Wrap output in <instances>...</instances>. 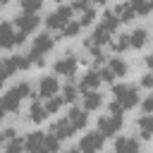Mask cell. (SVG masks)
<instances>
[{
	"mask_svg": "<svg viewBox=\"0 0 153 153\" xmlns=\"http://www.w3.org/2000/svg\"><path fill=\"white\" fill-rule=\"evenodd\" d=\"M31 91H33V88H31L29 81H19V84H14L12 88H7L5 96H2V112H17L22 98L31 96Z\"/></svg>",
	"mask_w": 153,
	"mask_h": 153,
	"instance_id": "6da1fadb",
	"label": "cell"
},
{
	"mask_svg": "<svg viewBox=\"0 0 153 153\" xmlns=\"http://www.w3.org/2000/svg\"><path fill=\"white\" fill-rule=\"evenodd\" d=\"M72 14H74L72 7H67V5H57V10H53V12L45 17V26H48L50 31H62V29L72 22Z\"/></svg>",
	"mask_w": 153,
	"mask_h": 153,
	"instance_id": "7a4b0ae2",
	"label": "cell"
},
{
	"mask_svg": "<svg viewBox=\"0 0 153 153\" xmlns=\"http://www.w3.org/2000/svg\"><path fill=\"white\" fill-rule=\"evenodd\" d=\"M112 96H115V100H117L124 110H131V108L139 103V91H136V86H131V84H117V86H112Z\"/></svg>",
	"mask_w": 153,
	"mask_h": 153,
	"instance_id": "3957f363",
	"label": "cell"
},
{
	"mask_svg": "<svg viewBox=\"0 0 153 153\" xmlns=\"http://www.w3.org/2000/svg\"><path fill=\"white\" fill-rule=\"evenodd\" d=\"M24 38H26V33L19 31L12 22H5V24H2V29H0V45H2L5 50L14 48V45H22Z\"/></svg>",
	"mask_w": 153,
	"mask_h": 153,
	"instance_id": "277c9868",
	"label": "cell"
},
{
	"mask_svg": "<svg viewBox=\"0 0 153 153\" xmlns=\"http://www.w3.org/2000/svg\"><path fill=\"white\" fill-rule=\"evenodd\" d=\"M103 143H105V136H103L100 131H88V134L81 136L79 151H81V153H98V151L103 148Z\"/></svg>",
	"mask_w": 153,
	"mask_h": 153,
	"instance_id": "5b68a950",
	"label": "cell"
},
{
	"mask_svg": "<svg viewBox=\"0 0 153 153\" xmlns=\"http://www.w3.org/2000/svg\"><path fill=\"white\" fill-rule=\"evenodd\" d=\"M122 129V115H103L98 120V131L103 136H115Z\"/></svg>",
	"mask_w": 153,
	"mask_h": 153,
	"instance_id": "8992f818",
	"label": "cell"
},
{
	"mask_svg": "<svg viewBox=\"0 0 153 153\" xmlns=\"http://www.w3.org/2000/svg\"><path fill=\"white\" fill-rule=\"evenodd\" d=\"M76 65H79V60H76L72 53H65L62 57L55 60V72H57L60 76H72V74L76 72Z\"/></svg>",
	"mask_w": 153,
	"mask_h": 153,
	"instance_id": "52a82bcc",
	"label": "cell"
},
{
	"mask_svg": "<svg viewBox=\"0 0 153 153\" xmlns=\"http://www.w3.org/2000/svg\"><path fill=\"white\" fill-rule=\"evenodd\" d=\"M26 151L29 153H45V134L43 131H31L26 134Z\"/></svg>",
	"mask_w": 153,
	"mask_h": 153,
	"instance_id": "ba28073f",
	"label": "cell"
},
{
	"mask_svg": "<svg viewBox=\"0 0 153 153\" xmlns=\"http://www.w3.org/2000/svg\"><path fill=\"white\" fill-rule=\"evenodd\" d=\"M115 153H141V146L134 136H117L115 139Z\"/></svg>",
	"mask_w": 153,
	"mask_h": 153,
	"instance_id": "9c48e42d",
	"label": "cell"
},
{
	"mask_svg": "<svg viewBox=\"0 0 153 153\" xmlns=\"http://www.w3.org/2000/svg\"><path fill=\"white\" fill-rule=\"evenodd\" d=\"M57 79L55 76H41V81H38V96L41 98H53V96H57Z\"/></svg>",
	"mask_w": 153,
	"mask_h": 153,
	"instance_id": "30bf717a",
	"label": "cell"
},
{
	"mask_svg": "<svg viewBox=\"0 0 153 153\" xmlns=\"http://www.w3.org/2000/svg\"><path fill=\"white\" fill-rule=\"evenodd\" d=\"M14 26H17L19 31H24V33H31V31L38 26V14H26V12H22V14L14 19Z\"/></svg>",
	"mask_w": 153,
	"mask_h": 153,
	"instance_id": "8fae6325",
	"label": "cell"
},
{
	"mask_svg": "<svg viewBox=\"0 0 153 153\" xmlns=\"http://www.w3.org/2000/svg\"><path fill=\"white\" fill-rule=\"evenodd\" d=\"M103 79H100V72L98 69H91V72H86L84 76H81V81H79V91H96L98 88V84H100Z\"/></svg>",
	"mask_w": 153,
	"mask_h": 153,
	"instance_id": "7c38bea8",
	"label": "cell"
},
{
	"mask_svg": "<svg viewBox=\"0 0 153 153\" xmlns=\"http://www.w3.org/2000/svg\"><path fill=\"white\" fill-rule=\"evenodd\" d=\"M74 127H72V122L65 117V120H57V122H53V127H50V134H55L57 139H69V136H74Z\"/></svg>",
	"mask_w": 153,
	"mask_h": 153,
	"instance_id": "4fadbf2b",
	"label": "cell"
},
{
	"mask_svg": "<svg viewBox=\"0 0 153 153\" xmlns=\"http://www.w3.org/2000/svg\"><path fill=\"white\" fill-rule=\"evenodd\" d=\"M53 45H55V38H53L50 33H38V36H36V41H33V50H36V53H41V55L50 53V50H53Z\"/></svg>",
	"mask_w": 153,
	"mask_h": 153,
	"instance_id": "5bb4252c",
	"label": "cell"
},
{
	"mask_svg": "<svg viewBox=\"0 0 153 153\" xmlns=\"http://www.w3.org/2000/svg\"><path fill=\"white\" fill-rule=\"evenodd\" d=\"M67 120L72 122V127H74V129H84V127H86V122H88V115H86V110H84V108H72V110H69V115H67Z\"/></svg>",
	"mask_w": 153,
	"mask_h": 153,
	"instance_id": "9a60e30c",
	"label": "cell"
},
{
	"mask_svg": "<svg viewBox=\"0 0 153 153\" xmlns=\"http://www.w3.org/2000/svg\"><path fill=\"white\" fill-rule=\"evenodd\" d=\"M115 14H117V19L122 22V24H129V22H134V7H131V2L127 0V2H120L117 7H115Z\"/></svg>",
	"mask_w": 153,
	"mask_h": 153,
	"instance_id": "2e32d148",
	"label": "cell"
},
{
	"mask_svg": "<svg viewBox=\"0 0 153 153\" xmlns=\"http://www.w3.org/2000/svg\"><path fill=\"white\" fill-rule=\"evenodd\" d=\"M103 105V96L98 93V91H86L84 93V110L88 112V110H98Z\"/></svg>",
	"mask_w": 153,
	"mask_h": 153,
	"instance_id": "e0dca14e",
	"label": "cell"
},
{
	"mask_svg": "<svg viewBox=\"0 0 153 153\" xmlns=\"http://www.w3.org/2000/svg\"><path fill=\"white\" fill-rule=\"evenodd\" d=\"M136 127H139L141 139H153V115H143V117H139Z\"/></svg>",
	"mask_w": 153,
	"mask_h": 153,
	"instance_id": "ac0fdd59",
	"label": "cell"
},
{
	"mask_svg": "<svg viewBox=\"0 0 153 153\" xmlns=\"http://www.w3.org/2000/svg\"><path fill=\"white\" fill-rule=\"evenodd\" d=\"M100 19H103V22H100V26H103V29H108L110 33H115V31H117V26H120V19H117L115 10H105Z\"/></svg>",
	"mask_w": 153,
	"mask_h": 153,
	"instance_id": "d6986e66",
	"label": "cell"
},
{
	"mask_svg": "<svg viewBox=\"0 0 153 153\" xmlns=\"http://www.w3.org/2000/svg\"><path fill=\"white\" fill-rule=\"evenodd\" d=\"M45 117H48L45 105H43V103H38V100H33V103H31V108H29V120H31V122H43Z\"/></svg>",
	"mask_w": 153,
	"mask_h": 153,
	"instance_id": "ffe728a7",
	"label": "cell"
},
{
	"mask_svg": "<svg viewBox=\"0 0 153 153\" xmlns=\"http://www.w3.org/2000/svg\"><path fill=\"white\" fill-rule=\"evenodd\" d=\"M129 43H131V48H143L148 43V31L146 29H134L129 33Z\"/></svg>",
	"mask_w": 153,
	"mask_h": 153,
	"instance_id": "44dd1931",
	"label": "cell"
},
{
	"mask_svg": "<svg viewBox=\"0 0 153 153\" xmlns=\"http://www.w3.org/2000/svg\"><path fill=\"white\" fill-rule=\"evenodd\" d=\"M110 48H112L115 53H124L127 48H131V43H129V33H117V36L110 41Z\"/></svg>",
	"mask_w": 153,
	"mask_h": 153,
	"instance_id": "7402d4cb",
	"label": "cell"
},
{
	"mask_svg": "<svg viewBox=\"0 0 153 153\" xmlns=\"http://www.w3.org/2000/svg\"><path fill=\"white\" fill-rule=\"evenodd\" d=\"M108 67L112 69V74H115V76H124V74L129 72V67H127V62H124L122 57H112V60L108 62Z\"/></svg>",
	"mask_w": 153,
	"mask_h": 153,
	"instance_id": "603a6c76",
	"label": "cell"
},
{
	"mask_svg": "<svg viewBox=\"0 0 153 153\" xmlns=\"http://www.w3.org/2000/svg\"><path fill=\"white\" fill-rule=\"evenodd\" d=\"M19 7H22V12H26V14H38V10L43 7V0H22Z\"/></svg>",
	"mask_w": 153,
	"mask_h": 153,
	"instance_id": "cb8c5ba5",
	"label": "cell"
},
{
	"mask_svg": "<svg viewBox=\"0 0 153 153\" xmlns=\"http://www.w3.org/2000/svg\"><path fill=\"white\" fill-rule=\"evenodd\" d=\"M129 2L136 14H151V10H153V0H129Z\"/></svg>",
	"mask_w": 153,
	"mask_h": 153,
	"instance_id": "d4e9b609",
	"label": "cell"
},
{
	"mask_svg": "<svg viewBox=\"0 0 153 153\" xmlns=\"http://www.w3.org/2000/svg\"><path fill=\"white\" fill-rule=\"evenodd\" d=\"M22 151H26V141L24 139H12L10 143H5V153H22Z\"/></svg>",
	"mask_w": 153,
	"mask_h": 153,
	"instance_id": "484cf974",
	"label": "cell"
},
{
	"mask_svg": "<svg viewBox=\"0 0 153 153\" xmlns=\"http://www.w3.org/2000/svg\"><path fill=\"white\" fill-rule=\"evenodd\" d=\"M79 31H81V24H79L76 19H72V22H69V24H67L60 33H62L65 38H74V36H79Z\"/></svg>",
	"mask_w": 153,
	"mask_h": 153,
	"instance_id": "4316f807",
	"label": "cell"
},
{
	"mask_svg": "<svg viewBox=\"0 0 153 153\" xmlns=\"http://www.w3.org/2000/svg\"><path fill=\"white\" fill-rule=\"evenodd\" d=\"M14 72H17V65H14L12 55H10V57H5V60H2V76H0V79L5 81V79H10Z\"/></svg>",
	"mask_w": 153,
	"mask_h": 153,
	"instance_id": "83f0119b",
	"label": "cell"
},
{
	"mask_svg": "<svg viewBox=\"0 0 153 153\" xmlns=\"http://www.w3.org/2000/svg\"><path fill=\"white\" fill-rule=\"evenodd\" d=\"M76 96H79V88H76L74 84H67V86L62 88V100H65V103H74Z\"/></svg>",
	"mask_w": 153,
	"mask_h": 153,
	"instance_id": "f1b7e54d",
	"label": "cell"
},
{
	"mask_svg": "<svg viewBox=\"0 0 153 153\" xmlns=\"http://www.w3.org/2000/svg\"><path fill=\"white\" fill-rule=\"evenodd\" d=\"M60 143H62V139H57L55 134H45V151L48 153H57L60 151Z\"/></svg>",
	"mask_w": 153,
	"mask_h": 153,
	"instance_id": "f546056e",
	"label": "cell"
},
{
	"mask_svg": "<svg viewBox=\"0 0 153 153\" xmlns=\"http://www.w3.org/2000/svg\"><path fill=\"white\" fill-rule=\"evenodd\" d=\"M62 103H65V100H62V96H60V98H57V96L48 98V103H45V110H48V115H55V112L62 108Z\"/></svg>",
	"mask_w": 153,
	"mask_h": 153,
	"instance_id": "4dcf8cb0",
	"label": "cell"
},
{
	"mask_svg": "<svg viewBox=\"0 0 153 153\" xmlns=\"http://www.w3.org/2000/svg\"><path fill=\"white\" fill-rule=\"evenodd\" d=\"M12 60H14V65H17V72H22V69H29V67H31L29 55H12Z\"/></svg>",
	"mask_w": 153,
	"mask_h": 153,
	"instance_id": "1f68e13d",
	"label": "cell"
},
{
	"mask_svg": "<svg viewBox=\"0 0 153 153\" xmlns=\"http://www.w3.org/2000/svg\"><path fill=\"white\" fill-rule=\"evenodd\" d=\"M93 5H91V0H74L72 2V10L74 12H79V14H84V12H88Z\"/></svg>",
	"mask_w": 153,
	"mask_h": 153,
	"instance_id": "d6a6232c",
	"label": "cell"
},
{
	"mask_svg": "<svg viewBox=\"0 0 153 153\" xmlns=\"http://www.w3.org/2000/svg\"><path fill=\"white\" fill-rule=\"evenodd\" d=\"M93 19H96V10L91 7L88 12H84V14L79 17V24H81V26H91V24H93Z\"/></svg>",
	"mask_w": 153,
	"mask_h": 153,
	"instance_id": "836d02e7",
	"label": "cell"
},
{
	"mask_svg": "<svg viewBox=\"0 0 153 153\" xmlns=\"http://www.w3.org/2000/svg\"><path fill=\"white\" fill-rule=\"evenodd\" d=\"M91 62L93 65H103L105 62V55H103L100 48H91Z\"/></svg>",
	"mask_w": 153,
	"mask_h": 153,
	"instance_id": "e575fe53",
	"label": "cell"
},
{
	"mask_svg": "<svg viewBox=\"0 0 153 153\" xmlns=\"http://www.w3.org/2000/svg\"><path fill=\"white\" fill-rule=\"evenodd\" d=\"M0 139H2V143H10L12 139H17V131H14L12 127H5V129H2V136H0Z\"/></svg>",
	"mask_w": 153,
	"mask_h": 153,
	"instance_id": "d590c367",
	"label": "cell"
},
{
	"mask_svg": "<svg viewBox=\"0 0 153 153\" xmlns=\"http://www.w3.org/2000/svg\"><path fill=\"white\" fill-rule=\"evenodd\" d=\"M29 60H31V65H38V67H41V65H45L43 55H41V53H36L33 48H31V53H29Z\"/></svg>",
	"mask_w": 153,
	"mask_h": 153,
	"instance_id": "8d00e7d4",
	"label": "cell"
},
{
	"mask_svg": "<svg viewBox=\"0 0 153 153\" xmlns=\"http://www.w3.org/2000/svg\"><path fill=\"white\" fill-rule=\"evenodd\" d=\"M98 72H100V79H103V81H110V84H112V81L117 79V76L112 74V69H110V67H103V69H98Z\"/></svg>",
	"mask_w": 153,
	"mask_h": 153,
	"instance_id": "74e56055",
	"label": "cell"
},
{
	"mask_svg": "<svg viewBox=\"0 0 153 153\" xmlns=\"http://www.w3.org/2000/svg\"><path fill=\"white\" fill-rule=\"evenodd\" d=\"M141 108H143V112H146V115H153V93H151V96H146V100L141 103Z\"/></svg>",
	"mask_w": 153,
	"mask_h": 153,
	"instance_id": "f35d334b",
	"label": "cell"
},
{
	"mask_svg": "<svg viewBox=\"0 0 153 153\" xmlns=\"http://www.w3.org/2000/svg\"><path fill=\"white\" fill-rule=\"evenodd\" d=\"M108 112H110V115H122V112H124V108H122L117 100H112V103L108 105Z\"/></svg>",
	"mask_w": 153,
	"mask_h": 153,
	"instance_id": "ab89813d",
	"label": "cell"
},
{
	"mask_svg": "<svg viewBox=\"0 0 153 153\" xmlns=\"http://www.w3.org/2000/svg\"><path fill=\"white\" fill-rule=\"evenodd\" d=\"M141 86L143 88H153V72H148V74L141 76Z\"/></svg>",
	"mask_w": 153,
	"mask_h": 153,
	"instance_id": "60d3db41",
	"label": "cell"
},
{
	"mask_svg": "<svg viewBox=\"0 0 153 153\" xmlns=\"http://www.w3.org/2000/svg\"><path fill=\"white\" fill-rule=\"evenodd\" d=\"M143 60H146V65H148V69L153 72V53H148V55H146Z\"/></svg>",
	"mask_w": 153,
	"mask_h": 153,
	"instance_id": "b9f144b4",
	"label": "cell"
},
{
	"mask_svg": "<svg viewBox=\"0 0 153 153\" xmlns=\"http://www.w3.org/2000/svg\"><path fill=\"white\" fill-rule=\"evenodd\" d=\"M65 153H81L79 148H69V151H65Z\"/></svg>",
	"mask_w": 153,
	"mask_h": 153,
	"instance_id": "7bdbcfd3",
	"label": "cell"
},
{
	"mask_svg": "<svg viewBox=\"0 0 153 153\" xmlns=\"http://www.w3.org/2000/svg\"><path fill=\"white\" fill-rule=\"evenodd\" d=\"M7 2H10V0H0V5H7Z\"/></svg>",
	"mask_w": 153,
	"mask_h": 153,
	"instance_id": "ee69618b",
	"label": "cell"
},
{
	"mask_svg": "<svg viewBox=\"0 0 153 153\" xmlns=\"http://www.w3.org/2000/svg\"><path fill=\"white\" fill-rule=\"evenodd\" d=\"M96 2H98V5H100V2H105V0H96Z\"/></svg>",
	"mask_w": 153,
	"mask_h": 153,
	"instance_id": "f6af8a7d",
	"label": "cell"
},
{
	"mask_svg": "<svg viewBox=\"0 0 153 153\" xmlns=\"http://www.w3.org/2000/svg\"><path fill=\"white\" fill-rule=\"evenodd\" d=\"M57 2H62V0H57Z\"/></svg>",
	"mask_w": 153,
	"mask_h": 153,
	"instance_id": "bcb514c9",
	"label": "cell"
},
{
	"mask_svg": "<svg viewBox=\"0 0 153 153\" xmlns=\"http://www.w3.org/2000/svg\"><path fill=\"white\" fill-rule=\"evenodd\" d=\"M45 153H48V151H45Z\"/></svg>",
	"mask_w": 153,
	"mask_h": 153,
	"instance_id": "7dc6e473",
	"label": "cell"
}]
</instances>
